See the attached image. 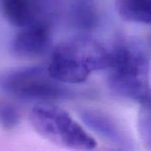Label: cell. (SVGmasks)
<instances>
[{
    "instance_id": "cell-1",
    "label": "cell",
    "mask_w": 151,
    "mask_h": 151,
    "mask_svg": "<svg viewBox=\"0 0 151 151\" xmlns=\"http://www.w3.org/2000/svg\"><path fill=\"white\" fill-rule=\"evenodd\" d=\"M109 61V50L91 38L80 36L60 43L46 69L59 82L81 83L93 72L108 69Z\"/></svg>"
},
{
    "instance_id": "cell-2",
    "label": "cell",
    "mask_w": 151,
    "mask_h": 151,
    "mask_svg": "<svg viewBox=\"0 0 151 151\" xmlns=\"http://www.w3.org/2000/svg\"><path fill=\"white\" fill-rule=\"evenodd\" d=\"M109 84L118 96L144 103L150 91V58L137 42H118L109 50Z\"/></svg>"
},
{
    "instance_id": "cell-3",
    "label": "cell",
    "mask_w": 151,
    "mask_h": 151,
    "mask_svg": "<svg viewBox=\"0 0 151 151\" xmlns=\"http://www.w3.org/2000/svg\"><path fill=\"white\" fill-rule=\"evenodd\" d=\"M31 125L43 137L61 147L77 151L95 149V140L68 112L50 105H39L29 115Z\"/></svg>"
},
{
    "instance_id": "cell-4",
    "label": "cell",
    "mask_w": 151,
    "mask_h": 151,
    "mask_svg": "<svg viewBox=\"0 0 151 151\" xmlns=\"http://www.w3.org/2000/svg\"><path fill=\"white\" fill-rule=\"evenodd\" d=\"M0 88L16 98L26 101L50 102L67 98L70 92L53 79L47 69L25 67L0 76Z\"/></svg>"
},
{
    "instance_id": "cell-5",
    "label": "cell",
    "mask_w": 151,
    "mask_h": 151,
    "mask_svg": "<svg viewBox=\"0 0 151 151\" xmlns=\"http://www.w3.org/2000/svg\"><path fill=\"white\" fill-rule=\"evenodd\" d=\"M49 44V27L45 22L37 20L20 28L12 39L11 49L16 56L33 58L43 54Z\"/></svg>"
},
{
    "instance_id": "cell-6",
    "label": "cell",
    "mask_w": 151,
    "mask_h": 151,
    "mask_svg": "<svg viewBox=\"0 0 151 151\" xmlns=\"http://www.w3.org/2000/svg\"><path fill=\"white\" fill-rule=\"evenodd\" d=\"M81 119L85 124L119 150H127L131 146L130 140L121 127L109 115L96 110H84Z\"/></svg>"
},
{
    "instance_id": "cell-7",
    "label": "cell",
    "mask_w": 151,
    "mask_h": 151,
    "mask_svg": "<svg viewBox=\"0 0 151 151\" xmlns=\"http://www.w3.org/2000/svg\"><path fill=\"white\" fill-rule=\"evenodd\" d=\"M0 7L8 22L20 28L37 21L41 12L40 0H0Z\"/></svg>"
},
{
    "instance_id": "cell-8",
    "label": "cell",
    "mask_w": 151,
    "mask_h": 151,
    "mask_svg": "<svg viewBox=\"0 0 151 151\" xmlns=\"http://www.w3.org/2000/svg\"><path fill=\"white\" fill-rule=\"evenodd\" d=\"M116 4L124 19L151 25V0H116Z\"/></svg>"
},
{
    "instance_id": "cell-9",
    "label": "cell",
    "mask_w": 151,
    "mask_h": 151,
    "mask_svg": "<svg viewBox=\"0 0 151 151\" xmlns=\"http://www.w3.org/2000/svg\"><path fill=\"white\" fill-rule=\"evenodd\" d=\"M72 19L82 29L89 30L95 27L97 13L92 0H76L72 9Z\"/></svg>"
},
{
    "instance_id": "cell-10",
    "label": "cell",
    "mask_w": 151,
    "mask_h": 151,
    "mask_svg": "<svg viewBox=\"0 0 151 151\" xmlns=\"http://www.w3.org/2000/svg\"><path fill=\"white\" fill-rule=\"evenodd\" d=\"M20 119L18 109L11 103L0 101V125L5 129L16 127Z\"/></svg>"
},
{
    "instance_id": "cell-11",
    "label": "cell",
    "mask_w": 151,
    "mask_h": 151,
    "mask_svg": "<svg viewBox=\"0 0 151 151\" xmlns=\"http://www.w3.org/2000/svg\"><path fill=\"white\" fill-rule=\"evenodd\" d=\"M138 125L141 137L147 149L151 151V109L146 106L142 108L139 116Z\"/></svg>"
},
{
    "instance_id": "cell-12",
    "label": "cell",
    "mask_w": 151,
    "mask_h": 151,
    "mask_svg": "<svg viewBox=\"0 0 151 151\" xmlns=\"http://www.w3.org/2000/svg\"><path fill=\"white\" fill-rule=\"evenodd\" d=\"M143 104H144V106H146V107L151 109V89H150V91L148 93V96H147V97H146Z\"/></svg>"
},
{
    "instance_id": "cell-13",
    "label": "cell",
    "mask_w": 151,
    "mask_h": 151,
    "mask_svg": "<svg viewBox=\"0 0 151 151\" xmlns=\"http://www.w3.org/2000/svg\"><path fill=\"white\" fill-rule=\"evenodd\" d=\"M150 43H151V39H150Z\"/></svg>"
}]
</instances>
